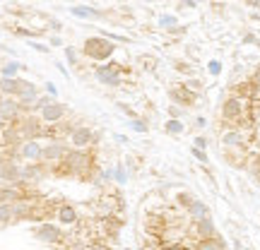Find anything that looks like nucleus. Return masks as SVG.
I'll return each mask as SVG.
<instances>
[{
  "mask_svg": "<svg viewBox=\"0 0 260 250\" xmlns=\"http://www.w3.org/2000/svg\"><path fill=\"white\" fill-rule=\"evenodd\" d=\"M65 113H68V109H65V104H58V101H51L48 106H43L41 109V121H46V123H60L63 118H65Z\"/></svg>",
  "mask_w": 260,
  "mask_h": 250,
  "instance_id": "nucleus-11",
  "label": "nucleus"
},
{
  "mask_svg": "<svg viewBox=\"0 0 260 250\" xmlns=\"http://www.w3.org/2000/svg\"><path fill=\"white\" fill-rule=\"evenodd\" d=\"M140 63H142V65H147V70H152V65H154V58H140Z\"/></svg>",
  "mask_w": 260,
  "mask_h": 250,
  "instance_id": "nucleus-38",
  "label": "nucleus"
},
{
  "mask_svg": "<svg viewBox=\"0 0 260 250\" xmlns=\"http://www.w3.org/2000/svg\"><path fill=\"white\" fill-rule=\"evenodd\" d=\"M195 123H198V127H205V125H207V121H205V118H203V116H198V118H195Z\"/></svg>",
  "mask_w": 260,
  "mask_h": 250,
  "instance_id": "nucleus-42",
  "label": "nucleus"
},
{
  "mask_svg": "<svg viewBox=\"0 0 260 250\" xmlns=\"http://www.w3.org/2000/svg\"><path fill=\"white\" fill-rule=\"evenodd\" d=\"M248 171H251L253 181L260 183V156H253V159H248Z\"/></svg>",
  "mask_w": 260,
  "mask_h": 250,
  "instance_id": "nucleus-23",
  "label": "nucleus"
},
{
  "mask_svg": "<svg viewBox=\"0 0 260 250\" xmlns=\"http://www.w3.org/2000/svg\"><path fill=\"white\" fill-rule=\"evenodd\" d=\"M60 164H63V171L70 173V176H87L92 171L94 159H92V154L87 152V149H70L68 156Z\"/></svg>",
  "mask_w": 260,
  "mask_h": 250,
  "instance_id": "nucleus-2",
  "label": "nucleus"
},
{
  "mask_svg": "<svg viewBox=\"0 0 260 250\" xmlns=\"http://www.w3.org/2000/svg\"><path fill=\"white\" fill-rule=\"evenodd\" d=\"M94 77L96 82H101L104 87L116 89L123 82V65H118V63H101V65L94 68Z\"/></svg>",
  "mask_w": 260,
  "mask_h": 250,
  "instance_id": "nucleus-4",
  "label": "nucleus"
},
{
  "mask_svg": "<svg viewBox=\"0 0 260 250\" xmlns=\"http://www.w3.org/2000/svg\"><path fill=\"white\" fill-rule=\"evenodd\" d=\"M65 60H68V65H77V51L72 46L65 48Z\"/></svg>",
  "mask_w": 260,
  "mask_h": 250,
  "instance_id": "nucleus-27",
  "label": "nucleus"
},
{
  "mask_svg": "<svg viewBox=\"0 0 260 250\" xmlns=\"http://www.w3.org/2000/svg\"><path fill=\"white\" fill-rule=\"evenodd\" d=\"M22 68H24L22 63L10 60V63H5V68H2V77H17V70H22Z\"/></svg>",
  "mask_w": 260,
  "mask_h": 250,
  "instance_id": "nucleus-22",
  "label": "nucleus"
},
{
  "mask_svg": "<svg viewBox=\"0 0 260 250\" xmlns=\"http://www.w3.org/2000/svg\"><path fill=\"white\" fill-rule=\"evenodd\" d=\"M121 111H123V113H128L130 118H135V111H133L130 106H125V104H121Z\"/></svg>",
  "mask_w": 260,
  "mask_h": 250,
  "instance_id": "nucleus-39",
  "label": "nucleus"
},
{
  "mask_svg": "<svg viewBox=\"0 0 260 250\" xmlns=\"http://www.w3.org/2000/svg\"><path fill=\"white\" fill-rule=\"evenodd\" d=\"M176 202L181 205V207H186V209H191V205L195 202V197H193L191 193H178L176 195Z\"/></svg>",
  "mask_w": 260,
  "mask_h": 250,
  "instance_id": "nucleus-25",
  "label": "nucleus"
},
{
  "mask_svg": "<svg viewBox=\"0 0 260 250\" xmlns=\"http://www.w3.org/2000/svg\"><path fill=\"white\" fill-rule=\"evenodd\" d=\"M17 130H19V135H22L24 142H29V139H36L39 135H43L41 121H39V118H34V116H24L22 121H17Z\"/></svg>",
  "mask_w": 260,
  "mask_h": 250,
  "instance_id": "nucleus-6",
  "label": "nucleus"
},
{
  "mask_svg": "<svg viewBox=\"0 0 260 250\" xmlns=\"http://www.w3.org/2000/svg\"><path fill=\"white\" fill-rule=\"evenodd\" d=\"M169 116H171V118H181V116H183V111H181V109H178V106H169Z\"/></svg>",
  "mask_w": 260,
  "mask_h": 250,
  "instance_id": "nucleus-35",
  "label": "nucleus"
},
{
  "mask_svg": "<svg viewBox=\"0 0 260 250\" xmlns=\"http://www.w3.org/2000/svg\"><path fill=\"white\" fill-rule=\"evenodd\" d=\"M34 236L39 238L41 243H63V231L58 226H53V224H41L34 231Z\"/></svg>",
  "mask_w": 260,
  "mask_h": 250,
  "instance_id": "nucleus-10",
  "label": "nucleus"
},
{
  "mask_svg": "<svg viewBox=\"0 0 260 250\" xmlns=\"http://www.w3.org/2000/svg\"><path fill=\"white\" fill-rule=\"evenodd\" d=\"M0 92L7 97H14L17 94V77H0Z\"/></svg>",
  "mask_w": 260,
  "mask_h": 250,
  "instance_id": "nucleus-21",
  "label": "nucleus"
},
{
  "mask_svg": "<svg viewBox=\"0 0 260 250\" xmlns=\"http://www.w3.org/2000/svg\"><path fill=\"white\" fill-rule=\"evenodd\" d=\"M166 132H171V135H181V132H183V123L176 121V118H169V121H166Z\"/></svg>",
  "mask_w": 260,
  "mask_h": 250,
  "instance_id": "nucleus-24",
  "label": "nucleus"
},
{
  "mask_svg": "<svg viewBox=\"0 0 260 250\" xmlns=\"http://www.w3.org/2000/svg\"><path fill=\"white\" fill-rule=\"evenodd\" d=\"M70 147L65 142H60V139H53V142H48V144H43V152H41V159L43 161H53V164H60L65 156H68Z\"/></svg>",
  "mask_w": 260,
  "mask_h": 250,
  "instance_id": "nucleus-7",
  "label": "nucleus"
},
{
  "mask_svg": "<svg viewBox=\"0 0 260 250\" xmlns=\"http://www.w3.org/2000/svg\"><path fill=\"white\" fill-rule=\"evenodd\" d=\"M251 80L260 84V65H258V68H256V72H253V77H251Z\"/></svg>",
  "mask_w": 260,
  "mask_h": 250,
  "instance_id": "nucleus-41",
  "label": "nucleus"
},
{
  "mask_svg": "<svg viewBox=\"0 0 260 250\" xmlns=\"http://www.w3.org/2000/svg\"><path fill=\"white\" fill-rule=\"evenodd\" d=\"M222 144H224V149H239V147H246V139H244V132L241 130H227L224 135H222Z\"/></svg>",
  "mask_w": 260,
  "mask_h": 250,
  "instance_id": "nucleus-13",
  "label": "nucleus"
},
{
  "mask_svg": "<svg viewBox=\"0 0 260 250\" xmlns=\"http://www.w3.org/2000/svg\"><path fill=\"white\" fill-rule=\"evenodd\" d=\"M70 12H72V17H80V19H101L104 17V12L92 10L89 5H72Z\"/></svg>",
  "mask_w": 260,
  "mask_h": 250,
  "instance_id": "nucleus-15",
  "label": "nucleus"
},
{
  "mask_svg": "<svg viewBox=\"0 0 260 250\" xmlns=\"http://www.w3.org/2000/svg\"><path fill=\"white\" fill-rule=\"evenodd\" d=\"M159 27H176V17H171V14L159 17Z\"/></svg>",
  "mask_w": 260,
  "mask_h": 250,
  "instance_id": "nucleus-29",
  "label": "nucleus"
},
{
  "mask_svg": "<svg viewBox=\"0 0 260 250\" xmlns=\"http://www.w3.org/2000/svg\"><path fill=\"white\" fill-rule=\"evenodd\" d=\"M193 156H195L198 161H203V164H207V154L203 152V149H195V147H193Z\"/></svg>",
  "mask_w": 260,
  "mask_h": 250,
  "instance_id": "nucleus-31",
  "label": "nucleus"
},
{
  "mask_svg": "<svg viewBox=\"0 0 260 250\" xmlns=\"http://www.w3.org/2000/svg\"><path fill=\"white\" fill-rule=\"evenodd\" d=\"M188 214H191L193 222H198V219H207V217H210V209H207L205 202L195 200V202L191 205V209H188Z\"/></svg>",
  "mask_w": 260,
  "mask_h": 250,
  "instance_id": "nucleus-19",
  "label": "nucleus"
},
{
  "mask_svg": "<svg viewBox=\"0 0 260 250\" xmlns=\"http://www.w3.org/2000/svg\"><path fill=\"white\" fill-rule=\"evenodd\" d=\"M58 222L65 224V226H72V224L77 222V212L72 205H63V207L58 209Z\"/></svg>",
  "mask_w": 260,
  "mask_h": 250,
  "instance_id": "nucleus-17",
  "label": "nucleus"
},
{
  "mask_svg": "<svg viewBox=\"0 0 260 250\" xmlns=\"http://www.w3.org/2000/svg\"><path fill=\"white\" fill-rule=\"evenodd\" d=\"M5 125H7V121H2V118H0V132H5Z\"/></svg>",
  "mask_w": 260,
  "mask_h": 250,
  "instance_id": "nucleus-45",
  "label": "nucleus"
},
{
  "mask_svg": "<svg viewBox=\"0 0 260 250\" xmlns=\"http://www.w3.org/2000/svg\"><path fill=\"white\" fill-rule=\"evenodd\" d=\"M169 97H171V101H176V106H193L198 94H193L191 89L183 87V84H176V87L169 89Z\"/></svg>",
  "mask_w": 260,
  "mask_h": 250,
  "instance_id": "nucleus-9",
  "label": "nucleus"
},
{
  "mask_svg": "<svg viewBox=\"0 0 260 250\" xmlns=\"http://www.w3.org/2000/svg\"><path fill=\"white\" fill-rule=\"evenodd\" d=\"M0 99H2V97H0Z\"/></svg>",
  "mask_w": 260,
  "mask_h": 250,
  "instance_id": "nucleus-47",
  "label": "nucleus"
},
{
  "mask_svg": "<svg viewBox=\"0 0 260 250\" xmlns=\"http://www.w3.org/2000/svg\"><path fill=\"white\" fill-rule=\"evenodd\" d=\"M46 173L41 164H29L27 168H22V183L24 181H41V176Z\"/></svg>",
  "mask_w": 260,
  "mask_h": 250,
  "instance_id": "nucleus-18",
  "label": "nucleus"
},
{
  "mask_svg": "<svg viewBox=\"0 0 260 250\" xmlns=\"http://www.w3.org/2000/svg\"><path fill=\"white\" fill-rule=\"evenodd\" d=\"M34 51H39V53H48V46H43V43H36V41H31L29 43Z\"/></svg>",
  "mask_w": 260,
  "mask_h": 250,
  "instance_id": "nucleus-34",
  "label": "nucleus"
},
{
  "mask_svg": "<svg viewBox=\"0 0 260 250\" xmlns=\"http://www.w3.org/2000/svg\"><path fill=\"white\" fill-rule=\"evenodd\" d=\"M178 5H181V7H195V0H181Z\"/></svg>",
  "mask_w": 260,
  "mask_h": 250,
  "instance_id": "nucleus-40",
  "label": "nucleus"
},
{
  "mask_svg": "<svg viewBox=\"0 0 260 250\" xmlns=\"http://www.w3.org/2000/svg\"><path fill=\"white\" fill-rule=\"evenodd\" d=\"M130 127H133L135 132H147V130H150L145 121H137V118H133V123H130Z\"/></svg>",
  "mask_w": 260,
  "mask_h": 250,
  "instance_id": "nucleus-28",
  "label": "nucleus"
},
{
  "mask_svg": "<svg viewBox=\"0 0 260 250\" xmlns=\"http://www.w3.org/2000/svg\"><path fill=\"white\" fill-rule=\"evenodd\" d=\"M41 152H43V147L39 142H34V139H29V142L22 144V154H24L27 159H41Z\"/></svg>",
  "mask_w": 260,
  "mask_h": 250,
  "instance_id": "nucleus-20",
  "label": "nucleus"
},
{
  "mask_svg": "<svg viewBox=\"0 0 260 250\" xmlns=\"http://www.w3.org/2000/svg\"><path fill=\"white\" fill-rule=\"evenodd\" d=\"M19 113H22V109H19V101H17L14 97L0 99V118H2V121L17 123V121H19Z\"/></svg>",
  "mask_w": 260,
  "mask_h": 250,
  "instance_id": "nucleus-8",
  "label": "nucleus"
},
{
  "mask_svg": "<svg viewBox=\"0 0 260 250\" xmlns=\"http://www.w3.org/2000/svg\"><path fill=\"white\" fill-rule=\"evenodd\" d=\"M207 70H210V75H215V77H217L219 72H222V63H219V60H210Z\"/></svg>",
  "mask_w": 260,
  "mask_h": 250,
  "instance_id": "nucleus-30",
  "label": "nucleus"
},
{
  "mask_svg": "<svg viewBox=\"0 0 260 250\" xmlns=\"http://www.w3.org/2000/svg\"><path fill=\"white\" fill-rule=\"evenodd\" d=\"M0 178L7 183H22V168L12 164V161H5L2 168H0Z\"/></svg>",
  "mask_w": 260,
  "mask_h": 250,
  "instance_id": "nucleus-14",
  "label": "nucleus"
},
{
  "mask_svg": "<svg viewBox=\"0 0 260 250\" xmlns=\"http://www.w3.org/2000/svg\"><path fill=\"white\" fill-rule=\"evenodd\" d=\"M224 248H227V243L219 234L215 238H210V241H198L195 243V250H224Z\"/></svg>",
  "mask_w": 260,
  "mask_h": 250,
  "instance_id": "nucleus-16",
  "label": "nucleus"
},
{
  "mask_svg": "<svg viewBox=\"0 0 260 250\" xmlns=\"http://www.w3.org/2000/svg\"><path fill=\"white\" fill-rule=\"evenodd\" d=\"M2 164H5V161H2V156H0V168H2Z\"/></svg>",
  "mask_w": 260,
  "mask_h": 250,
  "instance_id": "nucleus-46",
  "label": "nucleus"
},
{
  "mask_svg": "<svg viewBox=\"0 0 260 250\" xmlns=\"http://www.w3.org/2000/svg\"><path fill=\"white\" fill-rule=\"evenodd\" d=\"M99 135L92 132V127L89 125H77L75 130H72V135H70V144H72V149H87L92 142H96Z\"/></svg>",
  "mask_w": 260,
  "mask_h": 250,
  "instance_id": "nucleus-5",
  "label": "nucleus"
},
{
  "mask_svg": "<svg viewBox=\"0 0 260 250\" xmlns=\"http://www.w3.org/2000/svg\"><path fill=\"white\" fill-rule=\"evenodd\" d=\"M248 106H251V101L232 94L224 101V106H222V118L227 123H232L234 130H241L244 123H248Z\"/></svg>",
  "mask_w": 260,
  "mask_h": 250,
  "instance_id": "nucleus-1",
  "label": "nucleus"
},
{
  "mask_svg": "<svg viewBox=\"0 0 260 250\" xmlns=\"http://www.w3.org/2000/svg\"><path fill=\"white\" fill-rule=\"evenodd\" d=\"M193 234L198 241H210V238L217 236V229H215V222L207 217V219H198L193 222Z\"/></svg>",
  "mask_w": 260,
  "mask_h": 250,
  "instance_id": "nucleus-12",
  "label": "nucleus"
},
{
  "mask_svg": "<svg viewBox=\"0 0 260 250\" xmlns=\"http://www.w3.org/2000/svg\"><path fill=\"white\" fill-rule=\"evenodd\" d=\"M176 70L178 72H191V65H188V63H176Z\"/></svg>",
  "mask_w": 260,
  "mask_h": 250,
  "instance_id": "nucleus-37",
  "label": "nucleus"
},
{
  "mask_svg": "<svg viewBox=\"0 0 260 250\" xmlns=\"http://www.w3.org/2000/svg\"><path fill=\"white\" fill-rule=\"evenodd\" d=\"M84 56L92 58L94 63H104V60H109L113 53H116V46L111 39L106 36H89L87 41H84Z\"/></svg>",
  "mask_w": 260,
  "mask_h": 250,
  "instance_id": "nucleus-3",
  "label": "nucleus"
},
{
  "mask_svg": "<svg viewBox=\"0 0 260 250\" xmlns=\"http://www.w3.org/2000/svg\"><path fill=\"white\" fill-rule=\"evenodd\" d=\"M51 46H63V41H60V36H51Z\"/></svg>",
  "mask_w": 260,
  "mask_h": 250,
  "instance_id": "nucleus-43",
  "label": "nucleus"
},
{
  "mask_svg": "<svg viewBox=\"0 0 260 250\" xmlns=\"http://www.w3.org/2000/svg\"><path fill=\"white\" fill-rule=\"evenodd\" d=\"M116 176H118V183H123V181H125V173H123V168H118V171H116Z\"/></svg>",
  "mask_w": 260,
  "mask_h": 250,
  "instance_id": "nucleus-44",
  "label": "nucleus"
},
{
  "mask_svg": "<svg viewBox=\"0 0 260 250\" xmlns=\"http://www.w3.org/2000/svg\"><path fill=\"white\" fill-rule=\"evenodd\" d=\"M183 87H188L193 94H200V92H203V82H200V80H188Z\"/></svg>",
  "mask_w": 260,
  "mask_h": 250,
  "instance_id": "nucleus-26",
  "label": "nucleus"
},
{
  "mask_svg": "<svg viewBox=\"0 0 260 250\" xmlns=\"http://www.w3.org/2000/svg\"><path fill=\"white\" fill-rule=\"evenodd\" d=\"M164 250H191V248H188L186 243H169Z\"/></svg>",
  "mask_w": 260,
  "mask_h": 250,
  "instance_id": "nucleus-33",
  "label": "nucleus"
},
{
  "mask_svg": "<svg viewBox=\"0 0 260 250\" xmlns=\"http://www.w3.org/2000/svg\"><path fill=\"white\" fill-rule=\"evenodd\" d=\"M193 147H195V149H203V152H205L207 139H205V137H195V142H193Z\"/></svg>",
  "mask_w": 260,
  "mask_h": 250,
  "instance_id": "nucleus-32",
  "label": "nucleus"
},
{
  "mask_svg": "<svg viewBox=\"0 0 260 250\" xmlns=\"http://www.w3.org/2000/svg\"><path fill=\"white\" fill-rule=\"evenodd\" d=\"M46 92H48V97H53V99H55V94H58V89H55V84H53V82L46 84Z\"/></svg>",
  "mask_w": 260,
  "mask_h": 250,
  "instance_id": "nucleus-36",
  "label": "nucleus"
}]
</instances>
